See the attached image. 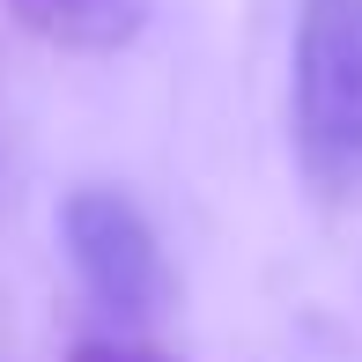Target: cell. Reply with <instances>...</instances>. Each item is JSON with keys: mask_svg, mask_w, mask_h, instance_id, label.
<instances>
[{"mask_svg": "<svg viewBox=\"0 0 362 362\" xmlns=\"http://www.w3.org/2000/svg\"><path fill=\"white\" fill-rule=\"evenodd\" d=\"M74 362H170L163 348H141V340H81Z\"/></svg>", "mask_w": 362, "mask_h": 362, "instance_id": "277c9868", "label": "cell"}, {"mask_svg": "<svg viewBox=\"0 0 362 362\" xmlns=\"http://www.w3.org/2000/svg\"><path fill=\"white\" fill-rule=\"evenodd\" d=\"M288 126L296 163L325 200L362 192V0H303Z\"/></svg>", "mask_w": 362, "mask_h": 362, "instance_id": "6da1fadb", "label": "cell"}, {"mask_svg": "<svg viewBox=\"0 0 362 362\" xmlns=\"http://www.w3.org/2000/svg\"><path fill=\"white\" fill-rule=\"evenodd\" d=\"M8 8L23 30H37L45 45H67V52H119L148 23V0H8Z\"/></svg>", "mask_w": 362, "mask_h": 362, "instance_id": "3957f363", "label": "cell"}, {"mask_svg": "<svg viewBox=\"0 0 362 362\" xmlns=\"http://www.w3.org/2000/svg\"><path fill=\"white\" fill-rule=\"evenodd\" d=\"M59 237H67V267L89 288L96 310L119 325H148L170 303V259H163L156 222L126 200L119 185H74L59 207Z\"/></svg>", "mask_w": 362, "mask_h": 362, "instance_id": "7a4b0ae2", "label": "cell"}]
</instances>
